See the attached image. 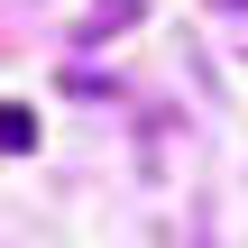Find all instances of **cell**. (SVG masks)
I'll list each match as a JSON object with an SVG mask.
<instances>
[{
	"instance_id": "cell-1",
	"label": "cell",
	"mask_w": 248,
	"mask_h": 248,
	"mask_svg": "<svg viewBox=\"0 0 248 248\" xmlns=\"http://www.w3.org/2000/svg\"><path fill=\"white\" fill-rule=\"evenodd\" d=\"M28 147H37V110L0 101V156H28Z\"/></svg>"
},
{
	"instance_id": "cell-2",
	"label": "cell",
	"mask_w": 248,
	"mask_h": 248,
	"mask_svg": "<svg viewBox=\"0 0 248 248\" xmlns=\"http://www.w3.org/2000/svg\"><path fill=\"white\" fill-rule=\"evenodd\" d=\"M120 18H138V0H92V18H83V37H110Z\"/></svg>"
},
{
	"instance_id": "cell-3",
	"label": "cell",
	"mask_w": 248,
	"mask_h": 248,
	"mask_svg": "<svg viewBox=\"0 0 248 248\" xmlns=\"http://www.w3.org/2000/svg\"><path fill=\"white\" fill-rule=\"evenodd\" d=\"M212 9H221V18H230V28L248 37V0H212Z\"/></svg>"
}]
</instances>
